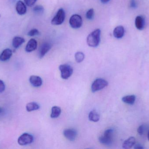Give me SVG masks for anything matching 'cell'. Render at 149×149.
<instances>
[{
	"label": "cell",
	"instance_id": "2",
	"mask_svg": "<svg viewBox=\"0 0 149 149\" xmlns=\"http://www.w3.org/2000/svg\"><path fill=\"white\" fill-rule=\"evenodd\" d=\"M113 129H107L103 135L99 137V142L103 145L109 146L112 144L113 141Z\"/></svg>",
	"mask_w": 149,
	"mask_h": 149
},
{
	"label": "cell",
	"instance_id": "1",
	"mask_svg": "<svg viewBox=\"0 0 149 149\" xmlns=\"http://www.w3.org/2000/svg\"><path fill=\"white\" fill-rule=\"evenodd\" d=\"M101 30L96 29L88 35L86 42L90 47H96L99 45L100 41Z\"/></svg>",
	"mask_w": 149,
	"mask_h": 149
},
{
	"label": "cell",
	"instance_id": "22",
	"mask_svg": "<svg viewBox=\"0 0 149 149\" xmlns=\"http://www.w3.org/2000/svg\"><path fill=\"white\" fill-rule=\"evenodd\" d=\"M85 55L84 53L81 52H78L75 53L74 55L75 61L78 63H80L82 62L85 59Z\"/></svg>",
	"mask_w": 149,
	"mask_h": 149
},
{
	"label": "cell",
	"instance_id": "25",
	"mask_svg": "<svg viewBox=\"0 0 149 149\" xmlns=\"http://www.w3.org/2000/svg\"><path fill=\"white\" fill-rule=\"evenodd\" d=\"M39 35V31L37 29H33L29 31L28 35L29 36H34Z\"/></svg>",
	"mask_w": 149,
	"mask_h": 149
},
{
	"label": "cell",
	"instance_id": "14",
	"mask_svg": "<svg viewBox=\"0 0 149 149\" xmlns=\"http://www.w3.org/2000/svg\"><path fill=\"white\" fill-rule=\"evenodd\" d=\"M135 24L138 29L143 30L145 26V19L142 16H137L136 18Z\"/></svg>",
	"mask_w": 149,
	"mask_h": 149
},
{
	"label": "cell",
	"instance_id": "24",
	"mask_svg": "<svg viewBox=\"0 0 149 149\" xmlns=\"http://www.w3.org/2000/svg\"><path fill=\"white\" fill-rule=\"evenodd\" d=\"M94 16V10L93 8L90 9L86 13V17L88 20H92Z\"/></svg>",
	"mask_w": 149,
	"mask_h": 149
},
{
	"label": "cell",
	"instance_id": "11",
	"mask_svg": "<svg viewBox=\"0 0 149 149\" xmlns=\"http://www.w3.org/2000/svg\"><path fill=\"white\" fill-rule=\"evenodd\" d=\"M30 83L35 87H39L42 85V79L39 76L32 75L29 78Z\"/></svg>",
	"mask_w": 149,
	"mask_h": 149
},
{
	"label": "cell",
	"instance_id": "12",
	"mask_svg": "<svg viewBox=\"0 0 149 149\" xmlns=\"http://www.w3.org/2000/svg\"><path fill=\"white\" fill-rule=\"evenodd\" d=\"M37 42L36 39L31 38L29 40L25 47V51L27 52H30L35 50L37 48Z\"/></svg>",
	"mask_w": 149,
	"mask_h": 149
},
{
	"label": "cell",
	"instance_id": "32",
	"mask_svg": "<svg viewBox=\"0 0 149 149\" xmlns=\"http://www.w3.org/2000/svg\"><path fill=\"white\" fill-rule=\"evenodd\" d=\"M2 111V110L1 108V107H0V114L1 113Z\"/></svg>",
	"mask_w": 149,
	"mask_h": 149
},
{
	"label": "cell",
	"instance_id": "34",
	"mask_svg": "<svg viewBox=\"0 0 149 149\" xmlns=\"http://www.w3.org/2000/svg\"><path fill=\"white\" fill-rule=\"evenodd\" d=\"M0 17H1V15H0Z\"/></svg>",
	"mask_w": 149,
	"mask_h": 149
},
{
	"label": "cell",
	"instance_id": "28",
	"mask_svg": "<svg viewBox=\"0 0 149 149\" xmlns=\"http://www.w3.org/2000/svg\"><path fill=\"white\" fill-rule=\"evenodd\" d=\"M5 89V85L4 82L0 80V93L3 92Z\"/></svg>",
	"mask_w": 149,
	"mask_h": 149
},
{
	"label": "cell",
	"instance_id": "15",
	"mask_svg": "<svg viewBox=\"0 0 149 149\" xmlns=\"http://www.w3.org/2000/svg\"><path fill=\"white\" fill-rule=\"evenodd\" d=\"M113 36L117 38H121L124 36L125 33V29L123 26H117L113 30Z\"/></svg>",
	"mask_w": 149,
	"mask_h": 149
},
{
	"label": "cell",
	"instance_id": "17",
	"mask_svg": "<svg viewBox=\"0 0 149 149\" xmlns=\"http://www.w3.org/2000/svg\"><path fill=\"white\" fill-rule=\"evenodd\" d=\"M24 42H25V40L23 38L19 36H15L12 40V45L14 48L17 49L23 43H24Z\"/></svg>",
	"mask_w": 149,
	"mask_h": 149
},
{
	"label": "cell",
	"instance_id": "6",
	"mask_svg": "<svg viewBox=\"0 0 149 149\" xmlns=\"http://www.w3.org/2000/svg\"><path fill=\"white\" fill-rule=\"evenodd\" d=\"M34 141V137L28 133L22 134L17 140V143L21 146H25L32 143Z\"/></svg>",
	"mask_w": 149,
	"mask_h": 149
},
{
	"label": "cell",
	"instance_id": "27",
	"mask_svg": "<svg viewBox=\"0 0 149 149\" xmlns=\"http://www.w3.org/2000/svg\"><path fill=\"white\" fill-rule=\"evenodd\" d=\"M145 130V127L144 125H141L137 129V132L140 135H142Z\"/></svg>",
	"mask_w": 149,
	"mask_h": 149
},
{
	"label": "cell",
	"instance_id": "5",
	"mask_svg": "<svg viewBox=\"0 0 149 149\" xmlns=\"http://www.w3.org/2000/svg\"><path fill=\"white\" fill-rule=\"evenodd\" d=\"M65 17V10L63 8L59 9L56 15L52 20V24L53 25H60L62 24L64 22Z\"/></svg>",
	"mask_w": 149,
	"mask_h": 149
},
{
	"label": "cell",
	"instance_id": "9",
	"mask_svg": "<svg viewBox=\"0 0 149 149\" xmlns=\"http://www.w3.org/2000/svg\"><path fill=\"white\" fill-rule=\"evenodd\" d=\"M65 137L71 141H73L77 136V132L75 129H66L63 131Z\"/></svg>",
	"mask_w": 149,
	"mask_h": 149
},
{
	"label": "cell",
	"instance_id": "20",
	"mask_svg": "<svg viewBox=\"0 0 149 149\" xmlns=\"http://www.w3.org/2000/svg\"><path fill=\"white\" fill-rule=\"evenodd\" d=\"M122 100L124 103L132 105L135 102L136 96L134 95H127L124 96L122 99Z\"/></svg>",
	"mask_w": 149,
	"mask_h": 149
},
{
	"label": "cell",
	"instance_id": "33",
	"mask_svg": "<svg viewBox=\"0 0 149 149\" xmlns=\"http://www.w3.org/2000/svg\"><path fill=\"white\" fill-rule=\"evenodd\" d=\"M148 140L149 141V131L148 132Z\"/></svg>",
	"mask_w": 149,
	"mask_h": 149
},
{
	"label": "cell",
	"instance_id": "13",
	"mask_svg": "<svg viewBox=\"0 0 149 149\" xmlns=\"http://www.w3.org/2000/svg\"><path fill=\"white\" fill-rule=\"evenodd\" d=\"M12 55V51L10 49H5L0 54V61L3 62L7 61L10 58Z\"/></svg>",
	"mask_w": 149,
	"mask_h": 149
},
{
	"label": "cell",
	"instance_id": "31",
	"mask_svg": "<svg viewBox=\"0 0 149 149\" xmlns=\"http://www.w3.org/2000/svg\"><path fill=\"white\" fill-rule=\"evenodd\" d=\"M101 2L102 3H106L108 2L110 0H101Z\"/></svg>",
	"mask_w": 149,
	"mask_h": 149
},
{
	"label": "cell",
	"instance_id": "26",
	"mask_svg": "<svg viewBox=\"0 0 149 149\" xmlns=\"http://www.w3.org/2000/svg\"><path fill=\"white\" fill-rule=\"evenodd\" d=\"M24 1L27 6L31 7L36 3L37 0H24Z\"/></svg>",
	"mask_w": 149,
	"mask_h": 149
},
{
	"label": "cell",
	"instance_id": "10",
	"mask_svg": "<svg viewBox=\"0 0 149 149\" xmlns=\"http://www.w3.org/2000/svg\"><path fill=\"white\" fill-rule=\"evenodd\" d=\"M16 10L19 15H24L26 13L27 8L23 2L19 1L16 4Z\"/></svg>",
	"mask_w": 149,
	"mask_h": 149
},
{
	"label": "cell",
	"instance_id": "29",
	"mask_svg": "<svg viewBox=\"0 0 149 149\" xmlns=\"http://www.w3.org/2000/svg\"><path fill=\"white\" fill-rule=\"evenodd\" d=\"M130 6L132 8H135L136 7V2L135 0H131V2H130Z\"/></svg>",
	"mask_w": 149,
	"mask_h": 149
},
{
	"label": "cell",
	"instance_id": "3",
	"mask_svg": "<svg viewBox=\"0 0 149 149\" xmlns=\"http://www.w3.org/2000/svg\"><path fill=\"white\" fill-rule=\"evenodd\" d=\"M108 85L107 81L102 78H98L94 81L91 86L93 92H95L106 87Z\"/></svg>",
	"mask_w": 149,
	"mask_h": 149
},
{
	"label": "cell",
	"instance_id": "19",
	"mask_svg": "<svg viewBox=\"0 0 149 149\" xmlns=\"http://www.w3.org/2000/svg\"><path fill=\"white\" fill-rule=\"evenodd\" d=\"M51 111V117L52 119H56L59 117L62 112L61 108L57 106L52 107Z\"/></svg>",
	"mask_w": 149,
	"mask_h": 149
},
{
	"label": "cell",
	"instance_id": "21",
	"mask_svg": "<svg viewBox=\"0 0 149 149\" xmlns=\"http://www.w3.org/2000/svg\"><path fill=\"white\" fill-rule=\"evenodd\" d=\"M26 108L28 112H31L35 110H38L40 108V106L36 102H30L26 105Z\"/></svg>",
	"mask_w": 149,
	"mask_h": 149
},
{
	"label": "cell",
	"instance_id": "16",
	"mask_svg": "<svg viewBox=\"0 0 149 149\" xmlns=\"http://www.w3.org/2000/svg\"><path fill=\"white\" fill-rule=\"evenodd\" d=\"M136 144V139L133 136L130 137L125 141L123 144V149H130Z\"/></svg>",
	"mask_w": 149,
	"mask_h": 149
},
{
	"label": "cell",
	"instance_id": "4",
	"mask_svg": "<svg viewBox=\"0 0 149 149\" xmlns=\"http://www.w3.org/2000/svg\"><path fill=\"white\" fill-rule=\"evenodd\" d=\"M59 69L62 78L66 80L70 78L73 73V69L70 65L64 64L60 65Z\"/></svg>",
	"mask_w": 149,
	"mask_h": 149
},
{
	"label": "cell",
	"instance_id": "18",
	"mask_svg": "<svg viewBox=\"0 0 149 149\" xmlns=\"http://www.w3.org/2000/svg\"><path fill=\"white\" fill-rule=\"evenodd\" d=\"M89 120L93 122H97L100 120V115L98 112L95 110H93L88 114Z\"/></svg>",
	"mask_w": 149,
	"mask_h": 149
},
{
	"label": "cell",
	"instance_id": "7",
	"mask_svg": "<svg viewBox=\"0 0 149 149\" xmlns=\"http://www.w3.org/2000/svg\"><path fill=\"white\" fill-rule=\"evenodd\" d=\"M70 25L73 29H79L82 24V19L79 15L75 14L72 15L70 19Z\"/></svg>",
	"mask_w": 149,
	"mask_h": 149
},
{
	"label": "cell",
	"instance_id": "8",
	"mask_svg": "<svg viewBox=\"0 0 149 149\" xmlns=\"http://www.w3.org/2000/svg\"><path fill=\"white\" fill-rule=\"evenodd\" d=\"M51 44L49 43H44L40 46L38 51V57L40 58L43 57L45 54L51 49Z\"/></svg>",
	"mask_w": 149,
	"mask_h": 149
},
{
	"label": "cell",
	"instance_id": "30",
	"mask_svg": "<svg viewBox=\"0 0 149 149\" xmlns=\"http://www.w3.org/2000/svg\"><path fill=\"white\" fill-rule=\"evenodd\" d=\"M134 149H143V146H142L140 144H135L134 147Z\"/></svg>",
	"mask_w": 149,
	"mask_h": 149
},
{
	"label": "cell",
	"instance_id": "23",
	"mask_svg": "<svg viewBox=\"0 0 149 149\" xmlns=\"http://www.w3.org/2000/svg\"><path fill=\"white\" fill-rule=\"evenodd\" d=\"M33 11L35 14L41 15L43 13L44 8L42 5H38L34 7L33 8Z\"/></svg>",
	"mask_w": 149,
	"mask_h": 149
}]
</instances>
